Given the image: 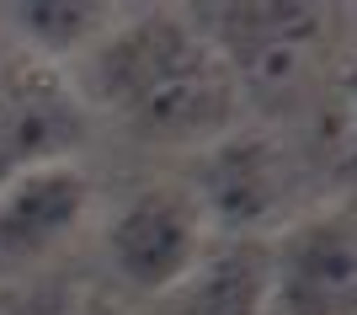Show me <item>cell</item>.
<instances>
[{
    "label": "cell",
    "mask_w": 357,
    "mask_h": 315,
    "mask_svg": "<svg viewBox=\"0 0 357 315\" xmlns=\"http://www.w3.org/2000/svg\"><path fill=\"white\" fill-rule=\"evenodd\" d=\"M75 86L86 91L91 112L102 107L144 145L203 150L240 118V91L203 27L165 6L118 11V22L80 54Z\"/></svg>",
    "instance_id": "6da1fadb"
},
{
    "label": "cell",
    "mask_w": 357,
    "mask_h": 315,
    "mask_svg": "<svg viewBox=\"0 0 357 315\" xmlns=\"http://www.w3.org/2000/svg\"><path fill=\"white\" fill-rule=\"evenodd\" d=\"M187 16L213 43L240 102H256V107H288L314 80V64L331 43L326 6H298V0L187 6Z\"/></svg>",
    "instance_id": "7a4b0ae2"
},
{
    "label": "cell",
    "mask_w": 357,
    "mask_h": 315,
    "mask_svg": "<svg viewBox=\"0 0 357 315\" xmlns=\"http://www.w3.org/2000/svg\"><path fill=\"white\" fill-rule=\"evenodd\" d=\"M91 139V102L75 86V70L32 54L0 59V187L75 166Z\"/></svg>",
    "instance_id": "3957f363"
},
{
    "label": "cell",
    "mask_w": 357,
    "mask_h": 315,
    "mask_svg": "<svg viewBox=\"0 0 357 315\" xmlns=\"http://www.w3.org/2000/svg\"><path fill=\"white\" fill-rule=\"evenodd\" d=\"M187 193L203 225L219 230L224 240H267L288 203V161L272 134L235 123L224 139L197 150Z\"/></svg>",
    "instance_id": "277c9868"
},
{
    "label": "cell",
    "mask_w": 357,
    "mask_h": 315,
    "mask_svg": "<svg viewBox=\"0 0 357 315\" xmlns=\"http://www.w3.org/2000/svg\"><path fill=\"white\" fill-rule=\"evenodd\" d=\"M208 246V225L187 187H144L107 219V262L134 294L165 300Z\"/></svg>",
    "instance_id": "5b68a950"
},
{
    "label": "cell",
    "mask_w": 357,
    "mask_h": 315,
    "mask_svg": "<svg viewBox=\"0 0 357 315\" xmlns=\"http://www.w3.org/2000/svg\"><path fill=\"white\" fill-rule=\"evenodd\" d=\"M272 246L267 315H357V214L331 209L294 219Z\"/></svg>",
    "instance_id": "8992f818"
},
{
    "label": "cell",
    "mask_w": 357,
    "mask_h": 315,
    "mask_svg": "<svg viewBox=\"0 0 357 315\" xmlns=\"http://www.w3.org/2000/svg\"><path fill=\"white\" fill-rule=\"evenodd\" d=\"M91 214V182L80 166H48L0 187V278L22 284L54 251H64Z\"/></svg>",
    "instance_id": "52a82bcc"
},
{
    "label": "cell",
    "mask_w": 357,
    "mask_h": 315,
    "mask_svg": "<svg viewBox=\"0 0 357 315\" xmlns=\"http://www.w3.org/2000/svg\"><path fill=\"white\" fill-rule=\"evenodd\" d=\"M160 305L165 315H267L272 246L267 240H208L192 272Z\"/></svg>",
    "instance_id": "ba28073f"
},
{
    "label": "cell",
    "mask_w": 357,
    "mask_h": 315,
    "mask_svg": "<svg viewBox=\"0 0 357 315\" xmlns=\"http://www.w3.org/2000/svg\"><path fill=\"white\" fill-rule=\"evenodd\" d=\"M112 22H118V6H91V0H22V6H6V27L22 38V54L64 64V70Z\"/></svg>",
    "instance_id": "9c48e42d"
},
{
    "label": "cell",
    "mask_w": 357,
    "mask_h": 315,
    "mask_svg": "<svg viewBox=\"0 0 357 315\" xmlns=\"http://www.w3.org/2000/svg\"><path fill=\"white\" fill-rule=\"evenodd\" d=\"M314 150H320L331 177L357 182V59L342 64L320 86V102H314Z\"/></svg>",
    "instance_id": "30bf717a"
},
{
    "label": "cell",
    "mask_w": 357,
    "mask_h": 315,
    "mask_svg": "<svg viewBox=\"0 0 357 315\" xmlns=\"http://www.w3.org/2000/svg\"><path fill=\"white\" fill-rule=\"evenodd\" d=\"M0 315H80V310H70L64 294L32 288L27 278H22V284H6V278H0Z\"/></svg>",
    "instance_id": "8fae6325"
}]
</instances>
